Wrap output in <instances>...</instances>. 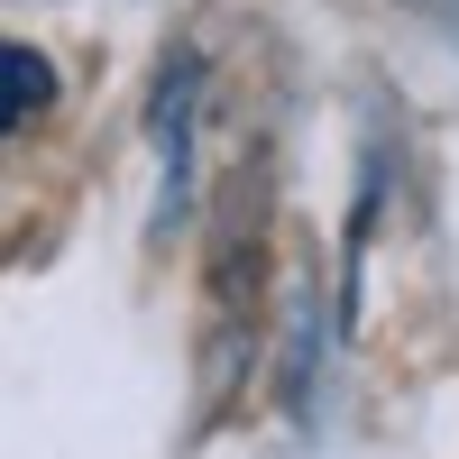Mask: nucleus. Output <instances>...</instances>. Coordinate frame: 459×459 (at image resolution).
<instances>
[{
  "label": "nucleus",
  "instance_id": "3",
  "mask_svg": "<svg viewBox=\"0 0 459 459\" xmlns=\"http://www.w3.org/2000/svg\"><path fill=\"white\" fill-rule=\"evenodd\" d=\"M294 331H313V285H294ZM303 377H313V350L294 340V413H303Z\"/></svg>",
  "mask_w": 459,
  "mask_h": 459
},
{
  "label": "nucleus",
  "instance_id": "2",
  "mask_svg": "<svg viewBox=\"0 0 459 459\" xmlns=\"http://www.w3.org/2000/svg\"><path fill=\"white\" fill-rule=\"evenodd\" d=\"M56 110V65L28 47V37H0V138L37 129Z\"/></svg>",
  "mask_w": 459,
  "mask_h": 459
},
{
  "label": "nucleus",
  "instance_id": "1",
  "mask_svg": "<svg viewBox=\"0 0 459 459\" xmlns=\"http://www.w3.org/2000/svg\"><path fill=\"white\" fill-rule=\"evenodd\" d=\"M194 110H203V65L166 56L157 101H147V138H157V239L194 212Z\"/></svg>",
  "mask_w": 459,
  "mask_h": 459
}]
</instances>
